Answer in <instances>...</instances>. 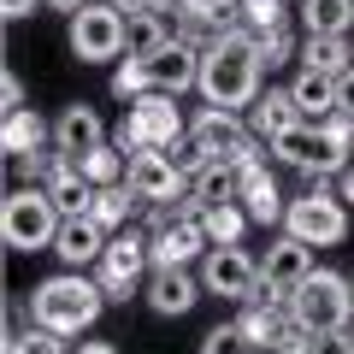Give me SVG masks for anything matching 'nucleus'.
I'll use <instances>...</instances> for the list:
<instances>
[{
  "instance_id": "nucleus-13",
  "label": "nucleus",
  "mask_w": 354,
  "mask_h": 354,
  "mask_svg": "<svg viewBox=\"0 0 354 354\" xmlns=\"http://www.w3.org/2000/svg\"><path fill=\"white\" fill-rule=\"evenodd\" d=\"M201 59H207L201 48H189V41H177V36H171V41H165V48L148 59L153 88H160V95H171V101L183 95V88H201Z\"/></svg>"
},
{
  "instance_id": "nucleus-5",
  "label": "nucleus",
  "mask_w": 354,
  "mask_h": 354,
  "mask_svg": "<svg viewBox=\"0 0 354 354\" xmlns=\"http://www.w3.org/2000/svg\"><path fill=\"white\" fill-rule=\"evenodd\" d=\"M283 230H290L295 242H307V248H337V242L348 236V201H342L330 183H319V189H307V195L290 201Z\"/></svg>"
},
{
  "instance_id": "nucleus-10",
  "label": "nucleus",
  "mask_w": 354,
  "mask_h": 354,
  "mask_svg": "<svg viewBox=\"0 0 354 354\" xmlns=\"http://www.w3.org/2000/svg\"><path fill=\"white\" fill-rule=\"evenodd\" d=\"M313 272H319V266H313V248L295 242L290 230H283V236L260 254V295H266V301H290Z\"/></svg>"
},
{
  "instance_id": "nucleus-34",
  "label": "nucleus",
  "mask_w": 354,
  "mask_h": 354,
  "mask_svg": "<svg viewBox=\"0 0 354 354\" xmlns=\"http://www.w3.org/2000/svg\"><path fill=\"white\" fill-rule=\"evenodd\" d=\"M242 24L260 36V30H278L283 24V0H242Z\"/></svg>"
},
{
  "instance_id": "nucleus-27",
  "label": "nucleus",
  "mask_w": 354,
  "mask_h": 354,
  "mask_svg": "<svg viewBox=\"0 0 354 354\" xmlns=\"http://www.w3.org/2000/svg\"><path fill=\"white\" fill-rule=\"evenodd\" d=\"M201 230H207V242H213V248H242V230H248V213H242V201L207 207Z\"/></svg>"
},
{
  "instance_id": "nucleus-3",
  "label": "nucleus",
  "mask_w": 354,
  "mask_h": 354,
  "mask_svg": "<svg viewBox=\"0 0 354 354\" xmlns=\"http://www.w3.org/2000/svg\"><path fill=\"white\" fill-rule=\"evenodd\" d=\"M290 319L307 330V337H319V330H348V319H354V278H337V272L319 266L313 278L290 295Z\"/></svg>"
},
{
  "instance_id": "nucleus-38",
  "label": "nucleus",
  "mask_w": 354,
  "mask_h": 354,
  "mask_svg": "<svg viewBox=\"0 0 354 354\" xmlns=\"http://www.w3.org/2000/svg\"><path fill=\"white\" fill-rule=\"evenodd\" d=\"M106 6L124 12V18H148V12H153V0H106ZM153 18H160V12H153Z\"/></svg>"
},
{
  "instance_id": "nucleus-37",
  "label": "nucleus",
  "mask_w": 354,
  "mask_h": 354,
  "mask_svg": "<svg viewBox=\"0 0 354 354\" xmlns=\"http://www.w3.org/2000/svg\"><path fill=\"white\" fill-rule=\"evenodd\" d=\"M0 101H6V106H0L6 118H12V113H24V83H18V71H6V77H0Z\"/></svg>"
},
{
  "instance_id": "nucleus-25",
  "label": "nucleus",
  "mask_w": 354,
  "mask_h": 354,
  "mask_svg": "<svg viewBox=\"0 0 354 354\" xmlns=\"http://www.w3.org/2000/svg\"><path fill=\"white\" fill-rule=\"evenodd\" d=\"M301 30L307 36H348L354 0H301Z\"/></svg>"
},
{
  "instance_id": "nucleus-28",
  "label": "nucleus",
  "mask_w": 354,
  "mask_h": 354,
  "mask_svg": "<svg viewBox=\"0 0 354 354\" xmlns=\"http://www.w3.org/2000/svg\"><path fill=\"white\" fill-rule=\"evenodd\" d=\"M189 195H195L201 207H225V201H236V171H230V160H213V165H207V171L189 183Z\"/></svg>"
},
{
  "instance_id": "nucleus-14",
  "label": "nucleus",
  "mask_w": 354,
  "mask_h": 354,
  "mask_svg": "<svg viewBox=\"0 0 354 354\" xmlns=\"http://www.w3.org/2000/svg\"><path fill=\"white\" fill-rule=\"evenodd\" d=\"M101 142H106V124H101V113H95V106L71 101L59 118H53V148H59V153H71L77 165H83L95 148H101Z\"/></svg>"
},
{
  "instance_id": "nucleus-35",
  "label": "nucleus",
  "mask_w": 354,
  "mask_h": 354,
  "mask_svg": "<svg viewBox=\"0 0 354 354\" xmlns=\"http://www.w3.org/2000/svg\"><path fill=\"white\" fill-rule=\"evenodd\" d=\"M319 136L330 142V153H337V160H348V153H354V118H348V113H330L325 124H319Z\"/></svg>"
},
{
  "instance_id": "nucleus-42",
  "label": "nucleus",
  "mask_w": 354,
  "mask_h": 354,
  "mask_svg": "<svg viewBox=\"0 0 354 354\" xmlns=\"http://www.w3.org/2000/svg\"><path fill=\"white\" fill-rule=\"evenodd\" d=\"M48 6H53V12H65V18H77V12L88 6V0H48Z\"/></svg>"
},
{
  "instance_id": "nucleus-7",
  "label": "nucleus",
  "mask_w": 354,
  "mask_h": 354,
  "mask_svg": "<svg viewBox=\"0 0 354 354\" xmlns=\"http://www.w3.org/2000/svg\"><path fill=\"white\" fill-rule=\"evenodd\" d=\"M148 272H153V236L148 230H118V236L106 242L101 266H95V283L106 290V301H130V290H136Z\"/></svg>"
},
{
  "instance_id": "nucleus-33",
  "label": "nucleus",
  "mask_w": 354,
  "mask_h": 354,
  "mask_svg": "<svg viewBox=\"0 0 354 354\" xmlns=\"http://www.w3.org/2000/svg\"><path fill=\"white\" fill-rule=\"evenodd\" d=\"M254 48H260V59H266V71H278L283 59H295V36L290 30H260V36H254Z\"/></svg>"
},
{
  "instance_id": "nucleus-2",
  "label": "nucleus",
  "mask_w": 354,
  "mask_h": 354,
  "mask_svg": "<svg viewBox=\"0 0 354 354\" xmlns=\"http://www.w3.org/2000/svg\"><path fill=\"white\" fill-rule=\"evenodd\" d=\"M24 307H30V325H41V330H53V337H83L95 319H101V307H106V290L95 278H83V272H59V278H48V283H36V290L24 295Z\"/></svg>"
},
{
  "instance_id": "nucleus-21",
  "label": "nucleus",
  "mask_w": 354,
  "mask_h": 354,
  "mask_svg": "<svg viewBox=\"0 0 354 354\" xmlns=\"http://www.w3.org/2000/svg\"><path fill=\"white\" fill-rule=\"evenodd\" d=\"M290 95H295L301 124H325V118L337 113V77H325V71H307L301 65V77L290 83Z\"/></svg>"
},
{
  "instance_id": "nucleus-8",
  "label": "nucleus",
  "mask_w": 354,
  "mask_h": 354,
  "mask_svg": "<svg viewBox=\"0 0 354 354\" xmlns=\"http://www.w3.org/2000/svg\"><path fill=\"white\" fill-rule=\"evenodd\" d=\"M65 36H71V53L77 59H124V36H130V18L124 12H113V6H106V0H88L83 12L71 18V30H65Z\"/></svg>"
},
{
  "instance_id": "nucleus-31",
  "label": "nucleus",
  "mask_w": 354,
  "mask_h": 354,
  "mask_svg": "<svg viewBox=\"0 0 354 354\" xmlns=\"http://www.w3.org/2000/svg\"><path fill=\"white\" fill-rule=\"evenodd\" d=\"M6 354H77V348H65V337H53V330L30 325V330H6Z\"/></svg>"
},
{
  "instance_id": "nucleus-9",
  "label": "nucleus",
  "mask_w": 354,
  "mask_h": 354,
  "mask_svg": "<svg viewBox=\"0 0 354 354\" xmlns=\"http://www.w3.org/2000/svg\"><path fill=\"white\" fill-rule=\"evenodd\" d=\"M236 30H248L242 24V0H177V41L207 53Z\"/></svg>"
},
{
  "instance_id": "nucleus-24",
  "label": "nucleus",
  "mask_w": 354,
  "mask_h": 354,
  "mask_svg": "<svg viewBox=\"0 0 354 354\" xmlns=\"http://www.w3.org/2000/svg\"><path fill=\"white\" fill-rule=\"evenodd\" d=\"M301 65L307 71H325V77H348L354 71V48H348V36H307L301 41Z\"/></svg>"
},
{
  "instance_id": "nucleus-40",
  "label": "nucleus",
  "mask_w": 354,
  "mask_h": 354,
  "mask_svg": "<svg viewBox=\"0 0 354 354\" xmlns=\"http://www.w3.org/2000/svg\"><path fill=\"white\" fill-rule=\"evenodd\" d=\"M36 6H48V0H0V12H6V18H30Z\"/></svg>"
},
{
  "instance_id": "nucleus-41",
  "label": "nucleus",
  "mask_w": 354,
  "mask_h": 354,
  "mask_svg": "<svg viewBox=\"0 0 354 354\" xmlns=\"http://www.w3.org/2000/svg\"><path fill=\"white\" fill-rule=\"evenodd\" d=\"M330 189H337V195H342V201H348V207H354V165H348V171H342V177H337V183H330Z\"/></svg>"
},
{
  "instance_id": "nucleus-22",
  "label": "nucleus",
  "mask_w": 354,
  "mask_h": 354,
  "mask_svg": "<svg viewBox=\"0 0 354 354\" xmlns=\"http://www.w3.org/2000/svg\"><path fill=\"white\" fill-rule=\"evenodd\" d=\"M53 142V124L36 113V106H24V113L6 118V130H0V148L12 153V160H30V153H41Z\"/></svg>"
},
{
  "instance_id": "nucleus-20",
  "label": "nucleus",
  "mask_w": 354,
  "mask_h": 354,
  "mask_svg": "<svg viewBox=\"0 0 354 354\" xmlns=\"http://www.w3.org/2000/svg\"><path fill=\"white\" fill-rule=\"evenodd\" d=\"M283 325H290V301H266V295L242 301V313H236V330L254 342V348H278Z\"/></svg>"
},
{
  "instance_id": "nucleus-23",
  "label": "nucleus",
  "mask_w": 354,
  "mask_h": 354,
  "mask_svg": "<svg viewBox=\"0 0 354 354\" xmlns=\"http://www.w3.org/2000/svg\"><path fill=\"white\" fill-rule=\"evenodd\" d=\"M48 201L59 207V218H88V207H95V183L83 177V165H65V171L53 177Z\"/></svg>"
},
{
  "instance_id": "nucleus-11",
  "label": "nucleus",
  "mask_w": 354,
  "mask_h": 354,
  "mask_svg": "<svg viewBox=\"0 0 354 354\" xmlns=\"http://www.w3.org/2000/svg\"><path fill=\"white\" fill-rule=\"evenodd\" d=\"M201 290L207 295H230V301H254V295H260V260H254L248 248H207Z\"/></svg>"
},
{
  "instance_id": "nucleus-1",
  "label": "nucleus",
  "mask_w": 354,
  "mask_h": 354,
  "mask_svg": "<svg viewBox=\"0 0 354 354\" xmlns=\"http://www.w3.org/2000/svg\"><path fill=\"white\" fill-rule=\"evenodd\" d=\"M260 77H266V59H260V48H254V30H236V36H225L218 48H207L201 95L218 113H242V106H254L266 95Z\"/></svg>"
},
{
  "instance_id": "nucleus-43",
  "label": "nucleus",
  "mask_w": 354,
  "mask_h": 354,
  "mask_svg": "<svg viewBox=\"0 0 354 354\" xmlns=\"http://www.w3.org/2000/svg\"><path fill=\"white\" fill-rule=\"evenodd\" d=\"M77 354H118L113 342H77Z\"/></svg>"
},
{
  "instance_id": "nucleus-16",
  "label": "nucleus",
  "mask_w": 354,
  "mask_h": 354,
  "mask_svg": "<svg viewBox=\"0 0 354 354\" xmlns=\"http://www.w3.org/2000/svg\"><path fill=\"white\" fill-rule=\"evenodd\" d=\"M201 301V278H189V266H165V272H148V307L165 319H183Z\"/></svg>"
},
{
  "instance_id": "nucleus-18",
  "label": "nucleus",
  "mask_w": 354,
  "mask_h": 354,
  "mask_svg": "<svg viewBox=\"0 0 354 354\" xmlns=\"http://www.w3.org/2000/svg\"><path fill=\"white\" fill-rule=\"evenodd\" d=\"M189 136L201 142V148L213 153V160H230V153H236L242 142H254V130L242 124L236 113H218V106H207V113H201V118L189 124Z\"/></svg>"
},
{
  "instance_id": "nucleus-6",
  "label": "nucleus",
  "mask_w": 354,
  "mask_h": 354,
  "mask_svg": "<svg viewBox=\"0 0 354 354\" xmlns=\"http://www.w3.org/2000/svg\"><path fill=\"white\" fill-rule=\"evenodd\" d=\"M189 130H183V118H177V101L171 95H142V101L124 106V124H118V148L124 153H153V148H171V142H183Z\"/></svg>"
},
{
  "instance_id": "nucleus-12",
  "label": "nucleus",
  "mask_w": 354,
  "mask_h": 354,
  "mask_svg": "<svg viewBox=\"0 0 354 354\" xmlns=\"http://www.w3.org/2000/svg\"><path fill=\"white\" fill-rule=\"evenodd\" d=\"M124 183L148 207H165V201H183V195H189V177L177 171L171 153H160V148H153V153H130V177H124Z\"/></svg>"
},
{
  "instance_id": "nucleus-29",
  "label": "nucleus",
  "mask_w": 354,
  "mask_h": 354,
  "mask_svg": "<svg viewBox=\"0 0 354 354\" xmlns=\"http://www.w3.org/2000/svg\"><path fill=\"white\" fill-rule=\"evenodd\" d=\"M171 41V30H165V18H130V36H124V53L130 59H153V53Z\"/></svg>"
},
{
  "instance_id": "nucleus-26",
  "label": "nucleus",
  "mask_w": 354,
  "mask_h": 354,
  "mask_svg": "<svg viewBox=\"0 0 354 354\" xmlns=\"http://www.w3.org/2000/svg\"><path fill=\"white\" fill-rule=\"evenodd\" d=\"M142 207V195L130 189V183H113V189H95V207H88V218L113 236V230H124L130 225V213Z\"/></svg>"
},
{
  "instance_id": "nucleus-15",
  "label": "nucleus",
  "mask_w": 354,
  "mask_h": 354,
  "mask_svg": "<svg viewBox=\"0 0 354 354\" xmlns=\"http://www.w3.org/2000/svg\"><path fill=\"white\" fill-rule=\"evenodd\" d=\"M153 236V272H165V266H189V260H207V230H201V218H177V225H165V230H148Z\"/></svg>"
},
{
  "instance_id": "nucleus-39",
  "label": "nucleus",
  "mask_w": 354,
  "mask_h": 354,
  "mask_svg": "<svg viewBox=\"0 0 354 354\" xmlns=\"http://www.w3.org/2000/svg\"><path fill=\"white\" fill-rule=\"evenodd\" d=\"M337 113H348V118H354V71H348V77H337Z\"/></svg>"
},
{
  "instance_id": "nucleus-19",
  "label": "nucleus",
  "mask_w": 354,
  "mask_h": 354,
  "mask_svg": "<svg viewBox=\"0 0 354 354\" xmlns=\"http://www.w3.org/2000/svg\"><path fill=\"white\" fill-rule=\"evenodd\" d=\"M295 124H301V113H295V95H290V88H266L260 101L248 106V130L260 142H283Z\"/></svg>"
},
{
  "instance_id": "nucleus-36",
  "label": "nucleus",
  "mask_w": 354,
  "mask_h": 354,
  "mask_svg": "<svg viewBox=\"0 0 354 354\" xmlns=\"http://www.w3.org/2000/svg\"><path fill=\"white\" fill-rule=\"evenodd\" d=\"M307 354H354V330H319Z\"/></svg>"
},
{
  "instance_id": "nucleus-4",
  "label": "nucleus",
  "mask_w": 354,
  "mask_h": 354,
  "mask_svg": "<svg viewBox=\"0 0 354 354\" xmlns=\"http://www.w3.org/2000/svg\"><path fill=\"white\" fill-rule=\"evenodd\" d=\"M59 207L48 201V189H12L6 195V207H0V236H6V248L12 254H36V248H53L59 242Z\"/></svg>"
},
{
  "instance_id": "nucleus-30",
  "label": "nucleus",
  "mask_w": 354,
  "mask_h": 354,
  "mask_svg": "<svg viewBox=\"0 0 354 354\" xmlns=\"http://www.w3.org/2000/svg\"><path fill=\"white\" fill-rule=\"evenodd\" d=\"M113 95L118 101H142V95H153V71H148V59H118L113 65Z\"/></svg>"
},
{
  "instance_id": "nucleus-17",
  "label": "nucleus",
  "mask_w": 354,
  "mask_h": 354,
  "mask_svg": "<svg viewBox=\"0 0 354 354\" xmlns=\"http://www.w3.org/2000/svg\"><path fill=\"white\" fill-rule=\"evenodd\" d=\"M106 242H113V236H106L95 218H65V225H59V242H53V254L65 260V272H83V266H101Z\"/></svg>"
},
{
  "instance_id": "nucleus-44",
  "label": "nucleus",
  "mask_w": 354,
  "mask_h": 354,
  "mask_svg": "<svg viewBox=\"0 0 354 354\" xmlns=\"http://www.w3.org/2000/svg\"><path fill=\"white\" fill-rule=\"evenodd\" d=\"M278 354H307V348H278Z\"/></svg>"
},
{
  "instance_id": "nucleus-32",
  "label": "nucleus",
  "mask_w": 354,
  "mask_h": 354,
  "mask_svg": "<svg viewBox=\"0 0 354 354\" xmlns=\"http://www.w3.org/2000/svg\"><path fill=\"white\" fill-rule=\"evenodd\" d=\"M201 354H260V348H254V342L236 330V319H230V325H213L201 337Z\"/></svg>"
}]
</instances>
